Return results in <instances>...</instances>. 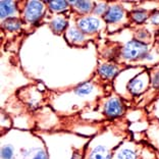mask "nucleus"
I'll use <instances>...</instances> for the list:
<instances>
[{
    "instance_id": "nucleus-21",
    "label": "nucleus",
    "mask_w": 159,
    "mask_h": 159,
    "mask_svg": "<svg viewBox=\"0 0 159 159\" xmlns=\"http://www.w3.org/2000/svg\"><path fill=\"white\" fill-rule=\"evenodd\" d=\"M108 8V5L106 4L105 2H100L98 4H96L95 7H94V10H93V13L95 16H104L106 12V10Z\"/></svg>"
},
{
    "instance_id": "nucleus-23",
    "label": "nucleus",
    "mask_w": 159,
    "mask_h": 159,
    "mask_svg": "<svg viewBox=\"0 0 159 159\" xmlns=\"http://www.w3.org/2000/svg\"><path fill=\"white\" fill-rule=\"evenodd\" d=\"M150 21L154 25H159V12H154L150 16Z\"/></svg>"
},
{
    "instance_id": "nucleus-6",
    "label": "nucleus",
    "mask_w": 159,
    "mask_h": 159,
    "mask_svg": "<svg viewBox=\"0 0 159 159\" xmlns=\"http://www.w3.org/2000/svg\"><path fill=\"white\" fill-rule=\"evenodd\" d=\"M148 53V45L138 41L136 39H133L128 43H125V46L121 48L120 55L122 58L129 61L134 60H142L143 57Z\"/></svg>"
},
{
    "instance_id": "nucleus-19",
    "label": "nucleus",
    "mask_w": 159,
    "mask_h": 159,
    "mask_svg": "<svg viewBox=\"0 0 159 159\" xmlns=\"http://www.w3.org/2000/svg\"><path fill=\"white\" fill-rule=\"evenodd\" d=\"M46 3H49L50 9L53 11H61L64 10L67 7V2L66 1H46Z\"/></svg>"
},
{
    "instance_id": "nucleus-7",
    "label": "nucleus",
    "mask_w": 159,
    "mask_h": 159,
    "mask_svg": "<svg viewBox=\"0 0 159 159\" xmlns=\"http://www.w3.org/2000/svg\"><path fill=\"white\" fill-rule=\"evenodd\" d=\"M151 84V79L148 71L141 73L136 78L131 79L126 84V92L132 96H139L145 93Z\"/></svg>"
},
{
    "instance_id": "nucleus-2",
    "label": "nucleus",
    "mask_w": 159,
    "mask_h": 159,
    "mask_svg": "<svg viewBox=\"0 0 159 159\" xmlns=\"http://www.w3.org/2000/svg\"><path fill=\"white\" fill-rule=\"evenodd\" d=\"M126 122H112L96 133L85 148L83 159H112L113 150L131 136Z\"/></svg>"
},
{
    "instance_id": "nucleus-9",
    "label": "nucleus",
    "mask_w": 159,
    "mask_h": 159,
    "mask_svg": "<svg viewBox=\"0 0 159 159\" xmlns=\"http://www.w3.org/2000/svg\"><path fill=\"white\" fill-rule=\"evenodd\" d=\"M44 4L40 1H29L24 9L25 20L28 23H36L44 13Z\"/></svg>"
},
{
    "instance_id": "nucleus-13",
    "label": "nucleus",
    "mask_w": 159,
    "mask_h": 159,
    "mask_svg": "<svg viewBox=\"0 0 159 159\" xmlns=\"http://www.w3.org/2000/svg\"><path fill=\"white\" fill-rule=\"evenodd\" d=\"M67 38L70 39V41L71 43H75V44H78V43H81L85 40V34L80 30L78 26H73L70 28H68V31L66 33Z\"/></svg>"
},
{
    "instance_id": "nucleus-8",
    "label": "nucleus",
    "mask_w": 159,
    "mask_h": 159,
    "mask_svg": "<svg viewBox=\"0 0 159 159\" xmlns=\"http://www.w3.org/2000/svg\"><path fill=\"white\" fill-rule=\"evenodd\" d=\"M104 20L99 19L97 16H83L77 20V26L84 34H95L101 30Z\"/></svg>"
},
{
    "instance_id": "nucleus-20",
    "label": "nucleus",
    "mask_w": 159,
    "mask_h": 159,
    "mask_svg": "<svg viewBox=\"0 0 159 159\" xmlns=\"http://www.w3.org/2000/svg\"><path fill=\"white\" fill-rule=\"evenodd\" d=\"M150 37H151L150 33L147 30H145V29H142V30L138 31L136 34V40H138V41L142 42L146 45H147L148 40L150 39Z\"/></svg>"
},
{
    "instance_id": "nucleus-17",
    "label": "nucleus",
    "mask_w": 159,
    "mask_h": 159,
    "mask_svg": "<svg viewBox=\"0 0 159 159\" xmlns=\"http://www.w3.org/2000/svg\"><path fill=\"white\" fill-rule=\"evenodd\" d=\"M3 27L7 30L9 31H16V30H19L21 27V21L16 19V17H9L4 20V24H3Z\"/></svg>"
},
{
    "instance_id": "nucleus-12",
    "label": "nucleus",
    "mask_w": 159,
    "mask_h": 159,
    "mask_svg": "<svg viewBox=\"0 0 159 159\" xmlns=\"http://www.w3.org/2000/svg\"><path fill=\"white\" fill-rule=\"evenodd\" d=\"M67 3L74 7L79 13L81 14H88L93 12L95 4L92 1H67Z\"/></svg>"
},
{
    "instance_id": "nucleus-1",
    "label": "nucleus",
    "mask_w": 159,
    "mask_h": 159,
    "mask_svg": "<svg viewBox=\"0 0 159 159\" xmlns=\"http://www.w3.org/2000/svg\"><path fill=\"white\" fill-rule=\"evenodd\" d=\"M44 141L49 159H83L92 137L66 132H37Z\"/></svg>"
},
{
    "instance_id": "nucleus-22",
    "label": "nucleus",
    "mask_w": 159,
    "mask_h": 159,
    "mask_svg": "<svg viewBox=\"0 0 159 159\" xmlns=\"http://www.w3.org/2000/svg\"><path fill=\"white\" fill-rule=\"evenodd\" d=\"M150 79H151V85H152L153 88L159 90V70L155 71Z\"/></svg>"
},
{
    "instance_id": "nucleus-11",
    "label": "nucleus",
    "mask_w": 159,
    "mask_h": 159,
    "mask_svg": "<svg viewBox=\"0 0 159 159\" xmlns=\"http://www.w3.org/2000/svg\"><path fill=\"white\" fill-rule=\"evenodd\" d=\"M119 70V67L113 63H103L98 67V74L104 80L114 79Z\"/></svg>"
},
{
    "instance_id": "nucleus-14",
    "label": "nucleus",
    "mask_w": 159,
    "mask_h": 159,
    "mask_svg": "<svg viewBox=\"0 0 159 159\" xmlns=\"http://www.w3.org/2000/svg\"><path fill=\"white\" fill-rule=\"evenodd\" d=\"M1 20L13 16L16 12V5L12 1H1Z\"/></svg>"
},
{
    "instance_id": "nucleus-4",
    "label": "nucleus",
    "mask_w": 159,
    "mask_h": 159,
    "mask_svg": "<svg viewBox=\"0 0 159 159\" xmlns=\"http://www.w3.org/2000/svg\"><path fill=\"white\" fill-rule=\"evenodd\" d=\"M143 145L144 143L133 141L129 136L113 150L112 159H140Z\"/></svg>"
},
{
    "instance_id": "nucleus-3",
    "label": "nucleus",
    "mask_w": 159,
    "mask_h": 159,
    "mask_svg": "<svg viewBox=\"0 0 159 159\" xmlns=\"http://www.w3.org/2000/svg\"><path fill=\"white\" fill-rule=\"evenodd\" d=\"M3 135L13 147L12 159H49L44 141L38 134L11 129Z\"/></svg>"
},
{
    "instance_id": "nucleus-18",
    "label": "nucleus",
    "mask_w": 159,
    "mask_h": 159,
    "mask_svg": "<svg viewBox=\"0 0 159 159\" xmlns=\"http://www.w3.org/2000/svg\"><path fill=\"white\" fill-rule=\"evenodd\" d=\"M131 16L136 23L142 24L149 19V13L145 10H134L133 12H131Z\"/></svg>"
},
{
    "instance_id": "nucleus-15",
    "label": "nucleus",
    "mask_w": 159,
    "mask_h": 159,
    "mask_svg": "<svg viewBox=\"0 0 159 159\" xmlns=\"http://www.w3.org/2000/svg\"><path fill=\"white\" fill-rule=\"evenodd\" d=\"M140 159H159L158 151H156L154 148L149 145L148 143H144L142 154H141Z\"/></svg>"
},
{
    "instance_id": "nucleus-5",
    "label": "nucleus",
    "mask_w": 159,
    "mask_h": 159,
    "mask_svg": "<svg viewBox=\"0 0 159 159\" xmlns=\"http://www.w3.org/2000/svg\"><path fill=\"white\" fill-rule=\"evenodd\" d=\"M125 112V106L118 94H111L103 99L102 114L106 119L115 120L122 117Z\"/></svg>"
},
{
    "instance_id": "nucleus-16",
    "label": "nucleus",
    "mask_w": 159,
    "mask_h": 159,
    "mask_svg": "<svg viewBox=\"0 0 159 159\" xmlns=\"http://www.w3.org/2000/svg\"><path fill=\"white\" fill-rule=\"evenodd\" d=\"M67 26V20L64 19L63 16H57L55 17L52 23H51V28L55 33H60Z\"/></svg>"
},
{
    "instance_id": "nucleus-10",
    "label": "nucleus",
    "mask_w": 159,
    "mask_h": 159,
    "mask_svg": "<svg viewBox=\"0 0 159 159\" xmlns=\"http://www.w3.org/2000/svg\"><path fill=\"white\" fill-rule=\"evenodd\" d=\"M125 11L122 8L121 5L118 4H112L108 5V8L106 10L105 14L103 16L104 21L110 25H116L118 23H121L125 20Z\"/></svg>"
}]
</instances>
